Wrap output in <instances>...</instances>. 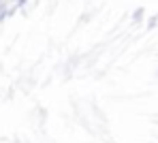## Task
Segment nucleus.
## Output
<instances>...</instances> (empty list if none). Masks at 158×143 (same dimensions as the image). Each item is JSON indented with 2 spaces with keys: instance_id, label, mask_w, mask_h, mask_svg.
I'll use <instances>...</instances> for the list:
<instances>
[{
  "instance_id": "f257e3e1",
  "label": "nucleus",
  "mask_w": 158,
  "mask_h": 143,
  "mask_svg": "<svg viewBox=\"0 0 158 143\" xmlns=\"http://www.w3.org/2000/svg\"><path fill=\"white\" fill-rule=\"evenodd\" d=\"M4 15H6V9H4V2L0 0V22L4 19Z\"/></svg>"
},
{
  "instance_id": "f03ea898",
  "label": "nucleus",
  "mask_w": 158,
  "mask_h": 143,
  "mask_svg": "<svg viewBox=\"0 0 158 143\" xmlns=\"http://www.w3.org/2000/svg\"><path fill=\"white\" fill-rule=\"evenodd\" d=\"M141 15H143V9H139V11L135 13V19H141Z\"/></svg>"
}]
</instances>
